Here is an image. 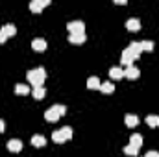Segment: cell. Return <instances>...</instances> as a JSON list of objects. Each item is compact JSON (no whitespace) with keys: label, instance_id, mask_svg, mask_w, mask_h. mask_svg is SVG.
<instances>
[{"label":"cell","instance_id":"1","mask_svg":"<svg viewBox=\"0 0 159 157\" xmlns=\"http://www.w3.org/2000/svg\"><path fill=\"white\" fill-rule=\"evenodd\" d=\"M26 78L32 83V87H43L44 79H46V70L43 67H37V69H32L26 72Z\"/></svg>","mask_w":159,"mask_h":157},{"label":"cell","instance_id":"2","mask_svg":"<svg viewBox=\"0 0 159 157\" xmlns=\"http://www.w3.org/2000/svg\"><path fill=\"white\" fill-rule=\"evenodd\" d=\"M70 139H72V128L70 126H63L61 129H57V131L52 133V141L57 142V144H61L65 141H70Z\"/></svg>","mask_w":159,"mask_h":157},{"label":"cell","instance_id":"3","mask_svg":"<svg viewBox=\"0 0 159 157\" xmlns=\"http://www.w3.org/2000/svg\"><path fill=\"white\" fill-rule=\"evenodd\" d=\"M67 30L69 34H85V24L81 20H70L67 24Z\"/></svg>","mask_w":159,"mask_h":157},{"label":"cell","instance_id":"4","mask_svg":"<svg viewBox=\"0 0 159 157\" xmlns=\"http://www.w3.org/2000/svg\"><path fill=\"white\" fill-rule=\"evenodd\" d=\"M46 6H50V0H32L30 2V9L34 13H41Z\"/></svg>","mask_w":159,"mask_h":157},{"label":"cell","instance_id":"5","mask_svg":"<svg viewBox=\"0 0 159 157\" xmlns=\"http://www.w3.org/2000/svg\"><path fill=\"white\" fill-rule=\"evenodd\" d=\"M120 61H122V65H126V67H131V65H133V61H135V56H133V52H131L129 48H126V50L122 52V56H120Z\"/></svg>","mask_w":159,"mask_h":157},{"label":"cell","instance_id":"6","mask_svg":"<svg viewBox=\"0 0 159 157\" xmlns=\"http://www.w3.org/2000/svg\"><path fill=\"white\" fill-rule=\"evenodd\" d=\"M59 117H61V115H59V111H57L54 105H52L50 109H46V111H44V118H46L48 122H57Z\"/></svg>","mask_w":159,"mask_h":157},{"label":"cell","instance_id":"7","mask_svg":"<svg viewBox=\"0 0 159 157\" xmlns=\"http://www.w3.org/2000/svg\"><path fill=\"white\" fill-rule=\"evenodd\" d=\"M124 76H126L128 79H137L139 76H141V72H139V69H137L135 65H131V67H126Z\"/></svg>","mask_w":159,"mask_h":157},{"label":"cell","instance_id":"8","mask_svg":"<svg viewBox=\"0 0 159 157\" xmlns=\"http://www.w3.org/2000/svg\"><path fill=\"white\" fill-rule=\"evenodd\" d=\"M85 41H87L85 34H69V43H72V44H83Z\"/></svg>","mask_w":159,"mask_h":157},{"label":"cell","instance_id":"9","mask_svg":"<svg viewBox=\"0 0 159 157\" xmlns=\"http://www.w3.org/2000/svg\"><path fill=\"white\" fill-rule=\"evenodd\" d=\"M129 146L141 148V146H143V135H141V133H131V135H129Z\"/></svg>","mask_w":159,"mask_h":157},{"label":"cell","instance_id":"10","mask_svg":"<svg viewBox=\"0 0 159 157\" xmlns=\"http://www.w3.org/2000/svg\"><path fill=\"white\" fill-rule=\"evenodd\" d=\"M7 150L13 152V154L20 152V150H22V141H19V139H11V141L7 142Z\"/></svg>","mask_w":159,"mask_h":157},{"label":"cell","instance_id":"11","mask_svg":"<svg viewBox=\"0 0 159 157\" xmlns=\"http://www.w3.org/2000/svg\"><path fill=\"white\" fill-rule=\"evenodd\" d=\"M128 48L133 52L135 59H139V57H141V54H143V46H141V43H139V41H133V43H129V46H128Z\"/></svg>","mask_w":159,"mask_h":157},{"label":"cell","instance_id":"12","mask_svg":"<svg viewBox=\"0 0 159 157\" xmlns=\"http://www.w3.org/2000/svg\"><path fill=\"white\" fill-rule=\"evenodd\" d=\"M32 48H34L35 52H44V50H46V41L41 39V37L34 39L32 41Z\"/></svg>","mask_w":159,"mask_h":157},{"label":"cell","instance_id":"13","mask_svg":"<svg viewBox=\"0 0 159 157\" xmlns=\"http://www.w3.org/2000/svg\"><path fill=\"white\" fill-rule=\"evenodd\" d=\"M126 28H128L129 32H139V30H141V20H139V19H128Z\"/></svg>","mask_w":159,"mask_h":157},{"label":"cell","instance_id":"14","mask_svg":"<svg viewBox=\"0 0 159 157\" xmlns=\"http://www.w3.org/2000/svg\"><path fill=\"white\" fill-rule=\"evenodd\" d=\"M109 78H113V79L124 78V69H120V67H111V69H109Z\"/></svg>","mask_w":159,"mask_h":157},{"label":"cell","instance_id":"15","mask_svg":"<svg viewBox=\"0 0 159 157\" xmlns=\"http://www.w3.org/2000/svg\"><path fill=\"white\" fill-rule=\"evenodd\" d=\"M28 92H32V89H30L26 83H17V85H15V94L24 96V94H28Z\"/></svg>","mask_w":159,"mask_h":157},{"label":"cell","instance_id":"16","mask_svg":"<svg viewBox=\"0 0 159 157\" xmlns=\"http://www.w3.org/2000/svg\"><path fill=\"white\" fill-rule=\"evenodd\" d=\"M0 30L6 34V37H13V35L17 34V28H15V24H4Z\"/></svg>","mask_w":159,"mask_h":157},{"label":"cell","instance_id":"17","mask_svg":"<svg viewBox=\"0 0 159 157\" xmlns=\"http://www.w3.org/2000/svg\"><path fill=\"white\" fill-rule=\"evenodd\" d=\"M44 94H46V89H44V87H34V89H32V96H34L35 100H43Z\"/></svg>","mask_w":159,"mask_h":157},{"label":"cell","instance_id":"18","mask_svg":"<svg viewBox=\"0 0 159 157\" xmlns=\"http://www.w3.org/2000/svg\"><path fill=\"white\" fill-rule=\"evenodd\" d=\"M100 91H102L104 94H111V92L115 91V85H113L111 81H104V83H100Z\"/></svg>","mask_w":159,"mask_h":157},{"label":"cell","instance_id":"19","mask_svg":"<svg viewBox=\"0 0 159 157\" xmlns=\"http://www.w3.org/2000/svg\"><path fill=\"white\" fill-rule=\"evenodd\" d=\"M32 144H34L35 148H43V146L46 144V139H44L43 135H34V137H32Z\"/></svg>","mask_w":159,"mask_h":157},{"label":"cell","instance_id":"20","mask_svg":"<svg viewBox=\"0 0 159 157\" xmlns=\"http://www.w3.org/2000/svg\"><path fill=\"white\" fill-rule=\"evenodd\" d=\"M100 83H102V81L96 78V76H91V78L87 79V89H93V91H94V89H100Z\"/></svg>","mask_w":159,"mask_h":157},{"label":"cell","instance_id":"21","mask_svg":"<svg viewBox=\"0 0 159 157\" xmlns=\"http://www.w3.org/2000/svg\"><path fill=\"white\" fill-rule=\"evenodd\" d=\"M137 124H139V117H135V115H131V113L126 115V126H128V128H135Z\"/></svg>","mask_w":159,"mask_h":157},{"label":"cell","instance_id":"22","mask_svg":"<svg viewBox=\"0 0 159 157\" xmlns=\"http://www.w3.org/2000/svg\"><path fill=\"white\" fill-rule=\"evenodd\" d=\"M146 124L150 128H157L159 126V115H148L146 117Z\"/></svg>","mask_w":159,"mask_h":157},{"label":"cell","instance_id":"23","mask_svg":"<svg viewBox=\"0 0 159 157\" xmlns=\"http://www.w3.org/2000/svg\"><path fill=\"white\" fill-rule=\"evenodd\" d=\"M141 46H143V52H152L154 50V43L152 41H141Z\"/></svg>","mask_w":159,"mask_h":157},{"label":"cell","instance_id":"24","mask_svg":"<svg viewBox=\"0 0 159 157\" xmlns=\"http://www.w3.org/2000/svg\"><path fill=\"white\" fill-rule=\"evenodd\" d=\"M124 154H126V155H137V154H139V148H133V146L128 144V146L124 148Z\"/></svg>","mask_w":159,"mask_h":157},{"label":"cell","instance_id":"25","mask_svg":"<svg viewBox=\"0 0 159 157\" xmlns=\"http://www.w3.org/2000/svg\"><path fill=\"white\" fill-rule=\"evenodd\" d=\"M54 107H56V109H57V111H59V115H61V117H63V115H65V113H67V107H65V105H63V104H56V105H54Z\"/></svg>","mask_w":159,"mask_h":157},{"label":"cell","instance_id":"26","mask_svg":"<svg viewBox=\"0 0 159 157\" xmlns=\"http://www.w3.org/2000/svg\"><path fill=\"white\" fill-rule=\"evenodd\" d=\"M6 41H7V37H6V34H4V32L0 30V44H4Z\"/></svg>","mask_w":159,"mask_h":157},{"label":"cell","instance_id":"27","mask_svg":"<svg viewBox=\"0 0 159 157\" xmlns=\"http://www.w3.org/2000/svg\"><path fill=\"white\" fill-rule=\"evenodd\" d=\"M143 157H159V152H154V150H152V152H148L146 155H143Z\"/></svg>","mask_w":159,"mask_h":157},{"label":"cell","instance_id":"28","mask_svg":"<svg viewBox=\"0 0 159 157\" xmlns=\"http://www.w3.org/2000/svg\"><path fill=\"white\" fill-rule=\"evenodd\" d=\"M4 129H6V124H4V120H2V118H0V133H2V131H4Z\"/></svg>","mask_w":159,"mask_h":157},{"label":"cell","instance_id":"29","mask_svg":"<svg viewBox=\"0 0 159 157\" xmlns=\"http://www.w3.org/2000/svg\"><path fill=\"white\" fill-rule=\"evenodd\" d=\"M115 4H119V6H122V4H124V6H126V0H115Z\"/></svg>","mask_w":159,"mask_h":157}]
</instances>
